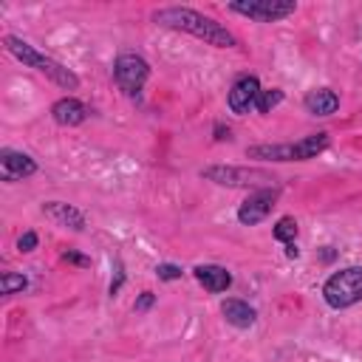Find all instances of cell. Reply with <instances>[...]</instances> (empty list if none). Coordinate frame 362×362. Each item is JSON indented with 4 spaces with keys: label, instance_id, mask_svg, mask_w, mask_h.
<instances>
[{
    "label": "cell",
    "instance_id": "1",
    "mask_svg": "<svg viewBox=\"0 0 362 362\" xmlns=\"http://www.w3.org/2000/svg\"><path fill=\"white\" fill-rule=\"evenodd\" d=\"M150 20L156 25H164V28H173V31H184V34H192L195 40H204L206 45H215V48H235L238 45V37L215 23L212 17L195 11V8H187V6H167V8H156L150 14Z\"/></svg>",
    "mask_w": 362,
    "mask_h": 362
},
{
    "label": "cell",
    "instance_id": "2",
    "mask_svg": "<svg viewBox=\"0 0 362 362\" xmlns=\"http://www.w3.org/2000/svg\"><path fill=\"white\" fill-rule=\"evenodd\" d=\"M3 42H6V51H8L14 59H20L23 65H28V68L45 74L54 85H59V88H65V90H76V88H79V76H76L71 68H65L62 62L51 59V57L42 54V51H37L31 42H25V40H20V37H14V34H6Z\"/></svg>",
    "mask_w": 362,
    "mask_h": 362
},
{
    "label": "cell",
    "instance_id": "3",
    "mask_svg": "<svg viewBox=\"0 0 362 362\" xmlns=\"http://www.w3.org/2000/svg\"><path fill=\"white\" fill-rule=\"evenodd\" d=\"M198 175L204 181H212L218 187H232V189H266V187H280L277 175L266 167H235V164H209L201 167Z\"/></svg>",
    "mask_w": 362,
    "mask_h": 362
},
{
    "label": "cell",
    "instance_id": "4",
    "mask_svg": "<svg viewBox=\"0 0 362 362\" xmlns=\"http://www.w3.org/2000/svg\"><path fill=\"white\" fill-rule=\"evenodd\" d=\"M328 147H331L328 133H311L300 141H286V144H252L246 147V156L260 161H308L325 153Z\"/></svg>",
    "mask_w": 362,
    "mask_h": 362
},
{
    "label": "cell",
    "instance_id": "5",
    "mask_svg": "<svg viewBox=\"0 0 362 362\" xmlns=\"http://www.w3.org/2000/svg\"><path fill=\"white\" fill-rule=\"evenodd\" d=\"M322 300L334 311L356 305L362 300V266H345L328 274L322 283Z\"/></svg>",
    "mask_w": 362,
    "mask_h": 362
},
{
    "label": "cell",
    "instance_id": "6",
    "mask_svg": "<svg viewBox=\"0 0 362 362\" xmlns=\"http://www.w3.org/2000/svg\"><path fill=\"white\" fill-rule=\"evenodd\" d=\"M147 79H150V62H147L141 54H136V51H122V54L113 59V82H116V88H119L124 96L136 99V96L144 90Z\"/></svg>",
    "mask_w": 362,
    "mask_h": 362
},
{
    "label": "cell",
    "instance_id": "7",
    "mask_svg": "<svg viewBox=\"0 0 362 362\" xmlns=\"http://www.w3.org/2000/svg\"><path fill=\"white\" fill-rule=\"evenodd\" d=\"M229 11L249 17L255 23H280L297 11V3L294 0H235L229 3Z\"/></svg>",
    "mask_w": 362,
    "mask_h": 362
},
{
    "label": "cell",
    "instance_id": "8",
    "mask_svg": "<svg viewBox=\"0 0 362 362\" xmlns=\"http://www.w3.org/2000/svg\"><path fill=\"white\" fill-rule=\"evenodd\" d=\"M260 93H263L260 79H257L255 74H240V76L232 82L229 93H226V107H229L235 116H246L249 110H255Z\"/></svg>",
    "mask_w": 362,
    "mask_h": 362
},
{
    "label": "cell",
    "instance_id": "9",
    "mask_svg": "<svg viewBox=\"0 0 362 362\" xmlns=\"http://www.w3.org/2000/svg\"><path fill=\"white\" fill-rule=\"evenodd\" d=\"M277 198H280V187H266V189L249 192V198L238 206V221L243 226H257L260 221L269 218V212L277 204Z\"/></svg>",
    "mask_w": 362,
    "mask_h": 362
},
{
    "label": "cell",
    "instance_id": "10",
    "mask_svg": "<svg viewBox=\"0 0 362 362\" xmlns=\"http://www.w3.org/2000/svg\"><path fill=\"white\" fill-rule=\"evenodd\" d=\"M37 161L23 153V150H11V147H3L0 150V178L6 184H17V181H25L31 175H37Z\"/></svg>",
    "mask_w": 362,
    "mask_h": 362
},
{
    "label": "cell",
    "instance_id": "11",
    "mask_svg": "<svg viewBox=\"0 0 362 362\" xmlns=\"http://www.w3.org/2000/svg\"><path fill=\"white\" fill-rule=\"evenodd\" d=\"M88 116H90L88 105L79 102L76 96H62V99H57V102L51 105V119H54L59 127H79V124L88 122Z\"/></svg>",
    "mask_w": 362,
    "mask_h": 362
},
{
    "label": "cell",
    "instance_id": "12",
    "mask_svg": "<svg viewBox=\"0 0 362 362\" xmlns=\"http://www.w3.org/2000/svg\"><path fill=\"white\" fill-rule=\"evenodd\" d=\"M42 215L51 221V223H57V226H65V229H74V232H82L85 229V212L82 209H76L74 204H65V201H45L42 206Z\"/></svg>",
    "mask_w": 362,
    "mask_h": 362
},
{
    "label": "cell",
    "instance_id": "13",
    "mask_svg": "<svg viewBox=\"0 0 362 362\" xmlns=\"http://www.w3.org/2000/svg\"><path fill=\"white\" fill-rule=\"evenodd\" d=\"M192 274H195V280H198L209 294H221V291H226V288L232 286L229 269H223V266H218V263H198V266L192 269Z\"/></svg>",
    "mask_w": 362,
    "mask_h": 362
},
{
    "label": "cell",
    "instance_id": "14",
    "mask_svg": "<svg viewBox=\"0 0 362 362\" xmlns=\"http://www.w3.org/2000/svg\"><path fill=\"white\" fill-rule=\"evenodd\" d=\"M303 107L311 116H331L339 110V96L331 88H314L303 96Z\"/></svg>",
    "mask_w": 362,
    "mask_h": 362
},
{
    "label": "cell",
    "instance_id": "15",
    "mask_svg": "<svg viewBox=\"0 0 362 362\" xmlns=\"http://www.w3.org/2000/svg\"><path fill=\"white\" fill-rule=\"evenodd\" d=\"M221 314H223V320H226L229 325H235V328H252V325L257 322V311H255L246 300H238V297H226V300L221 303Z\"/></svg>",
    "mask_w": 362,
    "mask_h": 362
},
{
    "label": "cell",
    "instance_id": "16",
    "mask_svg": "<svg viewBox=\"0 0 362 362\" xmlns=\"http://www.w3.org/2000/svg\"><path fill=\"white\" fill-rule=\"evenodd\" d=\"M25 288H28V277H25V274H17V272H3V274H0V294H3V297L23 294Z\"/></svg>",
    "mask_w": 362,
    "mask_h": 362
},
{
    "label": "cell",
    "instance_id": "17",
    "mask_svg": "<svg viewBox=\"0 0 362 362\" xmlns=\"http://www.w3.org/2000/svg\"><path fill=\"white\" fill-rule=\"evenodd\" d=\"M297 232H300V226H297V221H294L291 215H283V218H277V223H274V229H272L274 240H280V243H294Z\"/></svg>",
    "mask_w": 362,
    "mask_h": 362
},
{
    "label": "cell",
    "instance_id": "18",
    "mask_svg": "<svg viewBox=\"0 0 362 362\" xmlns=\"http://www.w3.org/2000/svg\"><path fill=\"white\" fill-rule=\"evenodd\" d=\"M283 96H286V93H283L280 88H272V90H263V93H260V99H257V105H255V110L266 116V113H272V110H274V107H277V105L283 102Z\"/></svg>",
    "mask_w": 362,
    "mask_h": 362
},
{
    "label": "cell",
    "instance_id": "19",
    "mask_svg": "<svg viewBox=\"0 0 362 362\" xmlns=\"http://www.w3.org/2000/svg\"><path fill=\"white\" fill-rule=\"evenodd\" d=\"M181 274H184V269H181L178 263H158V266H156V277L164 280V283H170V280H181Z\"/></svg>",
    "mask_w": 362,
    "mask_h": 362
},
{
    "label": "cell",
    "instance_id": "20",
    "mask_svg": "<svg viewBox=\"0 0 362 362\" xmlns=\"http://www.w3.org/2000/svg\"><path fill=\"white\" fill-rule=\"evenodd\" d=\"M37 243H40V238H37L34 229H28V232H23V235L17 238V249H20V252H34Z\"/></svg>",
    "mask_w": 362,
    "mask_h": 362
},
{
    "label": "cell",
    "instance_id": "21",
    "mask_svg": "<svg viewBox=\"0 0 362 362\" xmlns=\"http://www.w3.org/2000/svg\"><path fill=\"white\" fill-rule=\"evenodd\" d=\"M156 305V294L153 291H141L139 297H136V303H133V311L136 314H144V311H150Z\"/></svg>",
    "mask_w": 362,
    "mask_h": 362
},
{
    "label": "cell",
    "instance_id": "22",
    "mask_svg": "<svg viewBox=\"0 0 362 362\" xmlns=\"http://www.w3.org/2000/svg\"><path fill=\"white\" fill-rule=\"evenodd\" d=\"M62 260L71 263V266H79V269H88V266H90V257H88V255H79V252H74V249L62 252Z\"/></svg>",
    "mask_w": 362,
    "mask_h": 362
},
{
    "label": "cell",
    "instance_id": "23",
    "mask_svg": "<svg viewBox=\"0 0 362 362\" xmlns=\"http://www.w3.org/2000/svg\"><path fill=\"white\" fill-rule=\"evenodd\" d=\"M122 286H124V266H122V260H116V277L110 280V286H107V294H110V297H116Z\"/></svg>",
    "mask_w": 362,
    "mask_h": 362
},
{
    "label": "cell",
    "instance_id": "24",
    "mask_svg": "<svg viewBox=\"0 0 362 362\" xmlns=\"http://www.w3.org/2000/svg\"><path fill=\"white\" fill-rule=\"evenodd\" d=\"M212 139H215V141H229V139H232V127L223 124V122H215V124H212Z\"/></svg>",
    "mask_w": 362,
    "mask_h": 362
},
{
    "label": "cell",
    "instance_id": "25",
    "mask_svg": "<svg viewBox=\"0 0 362 362\" xmlns=\"http://www.w3.org/2000/svg\"><path fill=\"white\" fill-rule=\"evenodd\" d=\"M286 257H288V260H297V257H300L297 243H286Z\"/></svg>",
    "mask_w": 362,
    "mask_h": 362
}]
</instances>
